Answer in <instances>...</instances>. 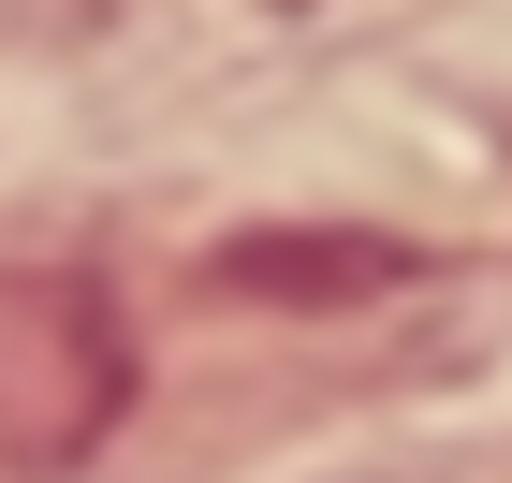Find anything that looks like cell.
I'll list each match as a JSON object with an SVG mask.
<instances>
[{"mask_svg":"<svg viewBox=\"0 0 512 483\" xmlns=\"http://www.w3.org/2000/svg\"><path fill=\"white\" fill-rule=\"evenodd\" d=\"M132 410V337L103 279L0 264V469H88Z\"/></svg>","mask_w":512,"mask_h":483,"instance_id":"cell-1","label":"cell"},{"mask_svg":"<svg viewBox=\"0 0 512 483\" xmlns=\"http://www.w3.org/2000/svg\"><path fill=\"white\" fill-rule=\"evenodd\" d=\"M425 279L410 235H235L220 249V293H264V308H337V293H395Z\"/></svg>","mask_w":512,"mask_h":483,"instance_id":"cell-2","label":"cell"}]
</instances>
